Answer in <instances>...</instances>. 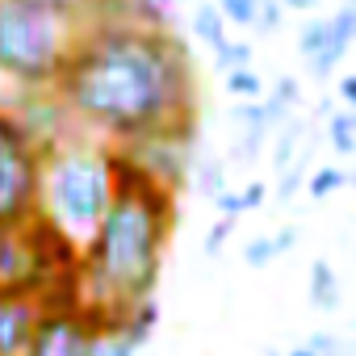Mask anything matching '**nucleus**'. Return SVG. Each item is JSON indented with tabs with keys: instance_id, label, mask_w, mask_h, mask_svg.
Here are the masks:
<instances>
[{
	"instance_id": "obj_1",
	"label": "nucleus",
	"mask_w": 356,
	"mask_h": 356,
	"mask_svg": "<svg viewBox=\"0 0 356 356\" xmlns=\"http://www.w3.org/2000/svg\"><path fill=\"white\" fill-rule=\"evenodd\" d=\"M55 92L72 122L109 147L197 130V72L185 38L138 22H80Z\"/></svg>"
},
{
	"instance_id": "obj_2",
	"label": "nucleus",
	"mask_w": 356,
	"mask_h": 356,
	"mask_svg": "<svg viewBox=\"0 0 356 356\" xmlns=\"http://www.w3.org/2000/svg\"><path fill=\"white\" fill-rule=\"evenodd\" d=\"M176 227V189L113 147V197L97 231L80 243V298L97 327L126 318L155 298L168 239Z\"/></svg>"
},
{
	"instance_id": "obj_3",
	"label": "nucleus",
	"mask_w": 356,
	"mask_h": 356,
	"mask_svg": "<svg viewBox=\"0 0 356 356\" xmlns=\"http://www.w3.org/2000/svg\"><path fill=\"white\" fill-rule=\"evenodd\" d=\"M113 197V147L76 130L47 147L38 176V218L72 243H84Z\"/></svg>"
},
{
	"instance_id": "obj_4",
	"label": "nucleus",
	"mask_w": 356,
	"mask_h": 356,
	"mask_svg": "<svg viewBox=\"0 0 356 356\" xmlns=\"http://www.w3.org/2000/svg\"><path fill=\"white\" fill-rule=\"evenodd\" d=\"M0 293H26L42 306L80 298V243L59 235L47 218L0 227Z\"/></svg>"
},
{
	"instance_id": "obj_5",
	"label": "nucleus",
	"mask_w": 356,
	"mask_h": 356,
	"mask_svg": "<svg viewBox=\"0 0 356 356\" xmlns=\"http://www.w3.org/2000/svg\"><path fill=\"white\" fill-rule=\"evenodd\" d=\"M76 34L80 17L30 0H0V76L17 88H55Z\"/></svg>"
},
{
	"instance_id": "obj_6",
	"label": "nucleus",
	"mask_w": 356,
	"mask_h": 356,
	"mask_svg": "<svg viewBox=\"0 0 356 356\" xmlns=\"http://www.w3.org/2000/svg\"><path fill=\"white\" fill-rule=\"evenodd\" d=\"M47 147L22 126V118L0 105V227H17L38 214V176Z\"/></svg>"
},
{
	"instance_id": "obj_7",
	"label": "nucleus",
	"mask_w": 356,
	"mask_h": 356,
	"mask_svg": "<svg viewBox=\"0 0 356 356\" xmlns=\"http://www.w3.org/2000/svg\"><path fill=\"white\" fill-rule=\"evenodd\" d=\"M97 314L84 302H67V306H42L38 327L26 343L22 356H92L97 343Z\"/></svg>"
},
{
	"instance_id": "obj_8",
	"label": "nucleus",
	"mask_w": 356,
	"mask_h": 356,
	"mask_svg": "<svg viewBox=\"0 0 356 356\" xmlns=\"http://www.w3.org/2000/svg\"><path fill=\"white\" fill-rule=\"evenodd\" d=\"M9 109L22 118V126H26L42 147H55L59 138H67V134L80 130L55 88H22V97H17Z\"/></svg>"
},
{
	"instance_id": "obj_9",
	"label": "nucleus",
	"mask_w": 356,
	"mask_h": 356,
	"mask_svg": "<svg viewBox=\"0 0 356 356\" xmlns=\"http://www.w3.org/2000/svg\"><path fill=\"white\" fill-rule=\"evenodd\" d=\"M227 122H231V147H227V159H231V163H256V159L264 155L273 130H277V126L268 122L260 97H256V101H235V105L227 109Z\"/></svg>"
},
{
	"instance_id": "obj_10",
	"label": "nucleus",
	"mask_w": 356,
	"mask_h": 356,
	"mask_svg": "<svg viewBox=\"0 0 356 356\" xmlns=\"http://www.w3.org/2000/svg\"><path fill=\"white\" fill-rule=\"evenodd\" d=\"M42 302L26 293H0V356H22L34 327H38Z\"/></svg>"
},
{
	"instance_id": "obj_11",
	"label": "nucleus",
	"mask_w": 356,
	"mask_h": 356,
	"mask_svg": "<svg viewBox=\"0 0 356 356\" xmlns=\"http://www.w3.org/2000/svg\"><path fill=\"white\" fill-rule=\"evenodd\" d=\"M306 134H310V118H306V113H293V118H285V122L273 130V151H268L273 172H285V168L298 159V151H302Z\"/></svg>"
},
{
	"instance_id": "obj_12",
	"label": "nucleus",
	"mask_w": 356,
	"mask_h": 356,
	"mask_svg": "<svg viewBox=\"0 0 356 356\" xmlns=\"http://www.w3.org/2000/svg\"><path fill=\"white\" fill-rule=\"evenodd\" d=\"M189 181H193V189H197L206 202H214V197L227 189V159L214 155L210 147H197V151H193V163H189Z\"/></svg>"
},
{
	"instance_id": "obj_13",
	"label": "nucleus",
	"mask_w": 356,
	"mask_h": 356,
	"mask_svg": "<svg viewBox=\"0 0 356 356\" xmlns=\"http://www.w3.org/2000/svg\"><path fill=\"white\" fill-rule=\"evenodd\" d=\"M306 293H310V306H314L318 314H335V310H339V298H343V289H339V277H335L331 260H314V264H310Z\"/></svg>"
},
{
	"instance_id": "obj_14",
	"label": "nucleus",
	"mask_w": 356,
	"mask_h": 356,
	"mask_svg": "<svg viewBox=\"0 0 356 356\" xmlns=\"http://www.w3.org/2000/svg\"><path fill=\"white\" fill-rule=\"evenodd\" d=\"M231 26L222 22V13L214 9V0H197V9H193V34H197V42H206L210 51H218L231 34H227Z\"/></svg>"
},
{
	"instance_id": "obj_15",
	"label": "nucleus",
	"mask_w": 356,
	"mask_h": 356,
	"mask_svg": "<svg viewBox=\"0 0 356 356\" xmlns=\"http://www.w3.org/2000/svg\"><path fill=\"white\" fill-rule=\"evenodd\" d=\"M327 126V143L335 147V155H356V109H331Z\"/></svg>"
},
{
	"instance_id": "obj_16",
	"label": "nucleus",
	"mask_w": 356,
	"mask_h": 356,
	"mask_svg": "<svg viewBox=\"0 0 356 356\" xmlns=\"http://www.w3.org/2000/svg\"><path fill=\"white\" fill-rule=\"evenodd\" d=\"M348 185V172L335 168V163H323V168H310L306 172V197L310 202H327L331 193H339Z\"/></svg>"
},
{
	"instance_id": "obj_17",
	"label": "nucleus",
	"mask_w": 356,
	"mask_h": 356,
	"mask_svg": "<svg viewBox=\"0 0 356 356\" xmlns=\"http://www.w3.org/2000/svg\"><path fill=\"white\" fill-rule=\"evenodd\" d=\"M222 88L235 97V101H256V97H264V76L256 72V67H231V72H222Z\"/></svg>"
},
{
	"instance_id": "obj_18",
	"label": "nucleus",
	"mask_w": 356,
	"mask_h": 356,
	"mask_svg": "<svg viewBox=\"0 0 356 356\" xmlns=\"http://www.w3.org/2000/svg\"><path fill=\"white\" fill-rule=\"evenodd\" d=\"M331 38H335V26H331V17H310V22L298 30L293 47H298V55H302V59H310V55H318V51H323Z\"/></svg>"
},
{
	"instance_id": "obj_19",
	"label": "nucleus",
	"mask_w": 356,
	"mask_h": 356,
	"mask_svg": "<svg viewBox=\"0 0 356 356\" xmlns=\"http://www.w3.org/2000/svg\"><path fill=\"white\" fill-rule=\"evenodd\" d=\"M348 47H352V42H348V38H343V34L335 30V38H331V42H327V47H323L318 55H310V59H306V63H310V76H314V80H331V72H335V67L343 63Z\"/></svg>"
},
{
	"instance_id": "obj_20",
	"label": "nucleus",
	"mask_w": 356,
	"mask_h": 356,
	"mask_svg": "<svg viewBox=\"0 0 356 356\" xmlns=\"http://www.w3.org/2000/svg\"><path fill=\"white\" fill-rule=\"evenodd\" d=\"M214 67H218V72H231V67H252V42H235V38H227V42L214 51Z\"/></svg>"
},
{
	"instance_id": "obj_21",
	"label": "nucleus",
	"mask_w": 356,
	"mask_h": 356,
	"mask_svg": "<svg viewBox=\"0 0 356 356\" xmlns=\"http://www.w3.org/2000/svg\"><path fill=\"white\" fill-rule=\"evenodd\" d=\"M306 348H310L314 356H356V343H348V339L335 335V331H314V335L306 339Z\"/></svg>"
},
{
	"instance_id": "obj_22",
	"label": "nucleus",
	"mask_w": 356,
	"mask_h": 356,
	"mask_svg": "<svg viewBox=\"0 0 356 356\" xmlns=\"http://www.w3.org/2000/svg\"><path fill=\"white\" fill-rule=\"evenodd\" d=\"M214 9L222 13L227 26H256V9L260 0H214Z\"/></svg>"
},
{
	"instance_id": "obj_23",
	"label": "nucleus",
	"mask_w": 356,
	"mask_h": 356,
	"mask_svg": "<svg viewBox=\"0 0 356 356\" xmlns=\"http://www.w3.org/2000/svg\"><path fill=\"white\" fill-rule=\"evenodd\" d=\"M277 256H281V252H277L273 235H256V239H248V248H243V264H248V268H268Z\"/></svg>"
},
{
	"instance_id": "obj_24",
	"label": "nucleus",
	"mask_w": 356,
	"mask_h": 356,
	"mask_svg": "<svg viewBox=\"0 0 356 356\" xmlns=\"http://www.w3.org/2000/svg\"><path fill=\"white\" fill-rule=\"evenodd\" d=\"M306 172H310V168H306V163H298V159H293L285 172H277V197H281V202H293V197L302 193Z\"/></svg>"
},
{
	"instance_id": "obj_25",
	"label": "nucleus",
	"mask_w": 356,
	"mask_h": 356,
	"mask_svg": "<svg viewBox=\"0 0 356 356\" xmlns=\"http://www.w3.org/2000/svg\"><path fill=\"white\" fill-rule=\"evenodd\" d=\"M256 26H260L264 34H277V30L285 26V5H281V0H260V9H256Z\"/></svg>"
},
{
	"instance_id": "obj_26",
	"label": "nucleus",
	"mask_w": 356,
	"mask_h": 356,
	"mask_svg": "<svg viewBox=\"0 0 356 356\" xmlns=\"http://www.w3.org/2000/svg\"><path fill=\"white\" fill-rule=\"evenodd\" d=\"M235 235V218H218L214 227H210V235H206V243H202V252L206 256H218L222 248H227V239Z\"/></svg>"
},
{
	"instance_id": "obj_27",
	"label": "nucleus",
	"mask_w": 356,
	"mask_h": 356,
	"mask_svg": "<svg viewBox=\"0 0 356 356\" xmlns=\"http://www.w3.org/2000/svg\"><path fill=\"white\" fill-rule=\"evenodd\" d=\"M268 92H273V97H281L289 109H298V105H302V84H298L293 76H277V80L268 84Z\"/></svg>"
},
{
	"instance_id": "obj_28",
	"label": "nucleus",
	"mask_w": 356,
	"mask_h": 356,
	"mask_svg": "<svg viewBox=\"0 0 356 356\" xmlns=\"http://www.w3.org/2000/svg\"><path fill=\"white\" fill-rule=\"evenodd\" d=\"M30 5H42V9H55V13H67V17H88L92 0H30Z\"/></svg>"
},
{
	"instance_id": "obj_29",
	"label": "nucleus",
	"mask_w": 356,
	"mask_h": 356,
	"mask_svg": "<svg viewBox=\"0 0 356 356\" xmlns=\"http://www.w3.org/2000/svg\"><path fill=\"white\" fill-rule=\"evenodd\" d=\"M214 210H218V218H239V214H248L239 189H222V193L214 197Z\"/></svg>"
},
{
	"instance_id": "obj_30",
	"label": "nucleus",
	"mask_w": 356,
	"mask_h": 356,
	"mask_svg": "<svg viewBox=\"0 0 356 356\" xmlns=\"http://www.w3.org/2000/svg\"><path fill=\"white\" fill-rule=\"evenodd\" d=\"M239 197H243V210H260V206L268 202V185H264V181H248V185L239 189Z\"/></svg>"
},
{
	"instance_id": "obj_31",
	"label": "nucleus",
	"mask_w": 356,
	"mask_h": 356,
	"mask_svg": "<svg viewBox=\"0 0 356 356\" xmlns=\"http://www.w3.org/2000/svg\"><path fill=\"white\" fill-rule=\"evenodd\" d=\"M339 101H343V109H356V72L339 76Z\"/></svg>"
},
{
	"instance_id": "obj_32",
	"label": "nucleus",
	"mask_w": 356,
	"mask_h": 356,
	"mask_svg": "<svg viewBox=\"0 0 356 356\" xmlns=\"http://www.w3.org/2000/svg\"><path fill=\"white\" fill-rule=\"evenodd\" d=\"M298 235H302V231H298V227H281V231H277V235H273V243H277V252H281V256H285V252H289V248H293V243H298Z\"/></svg>"
},
{
	"instance_id": "obj_33",
	"label": "nucleus",
	"mask_w": 356,
	"mask_h": 356,
	"mask_svg": "<svg viewBox=\"0 0 356 356\" xmlns=\"http://www.w3.org/2000/svg\"><path fill=\"white\" fill-rule=\"evenodd\" d=\"M281 5H285V9H293V13H310L318 0H281Z\"/></svg>"
},
{
	"instance_id": "obj_34",
	"label": "nucleus",
	"mask_w": 356,
	"mask_h": 356,
	"mask_svg": "<svg viewBox=\"0 0 356 356\" xmlns=\"http://www.w3.org/2000/svg\"><path fill=\"white\" fill-rule=\"evenodd\" d=\"M331 109H335V105H331V97H323V101L314 105V118H323V122H327V118H331Z\"/></svg>"
},
{
	"instance_id": "obj_35",
	"label": "nucleus",
	"mask_w": 356,
	"mask_h": 356,
	"mask_svg": "<svg viewBox=\"0 0 356 356\" xmlns=\"http://www.w3.org/2000/svg\"><path fill=\"white\" fill-rule=\"evenodd\" d=\"M285 356H314V352H310V348H306V343H298V348H289V352H285Z\"/></svg>"
},
{
	"instance_id": "obj_36",
	"label": "nucleus",
	"mask_w": 356,
	"mask_h": 356,
	"mask_svg": "<svg viewBox=\"0 0 356 356\" xmlns=\"http://www.w3.org/2000/svg\"><path fill=\"white\" fill-rule=\"evenodd\" d=\"M339 5H343V9H356V0H339Z\"/></svg>"
},
{
	"instance_id": "obj_37",
	"label": "nucleus",
	"mask_w": 356,
	"mask_h": 356,
	"mask_svg": "<svg viewBox=\"0 0 356 356\" xmlns=\"http://www.w3.org/2000/svg\"><path fill=\"white\" fill-rule=\"evenodd\" d=\"M352 42H356V38H352Z\"/></svg>"
},
{
	"instance_id": "obj_38",
	"label": "nucleus",
	"mask_w": 356,
	"mask_h": 356,
	"mask_svg": "<svg viewBox=\"0 0 356 356\" xmlns=\"http://www.w3.org/2000/svg\"><path fill=\"white\" fill-rule=\"evenodd\" d=\"M352 256H356V252H352Z\"/></svg>"
}]
</instances>
